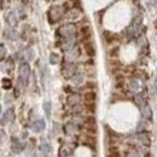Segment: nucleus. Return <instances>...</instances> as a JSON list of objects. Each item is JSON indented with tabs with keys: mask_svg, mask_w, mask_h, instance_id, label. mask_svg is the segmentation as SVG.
Returning a JSON list of instances; mask_svg holds the SVG:
<instances>
[{
	"mask_svg": "<svg viewBox=\"0 0 157 157\" xmlns=\"http://www.w3.org/2000/svg\"><path fill=\"white\" fill-rule=\"evenodd\" d=\"M67 103L69 106H75V105H78L80 103V95L76 94V93H73V94H70L68 99H67Z\"/></svg>",
	"mask_w": 157,
	"mask_h": 157,
	"instance_id": "nucleus-9",
	"label": "nucleus"
},
{
	"mask_svg": "<svg viewBox=\"0 0 157 157\" xmlns=\"http://www.w3.org/2000/svg\"><path fill=\"white\" fill-rule=\"evenodd\" d=\"M110 151H111V152H110V156H120V154L117 152L119 150L116 149V148H111Z\"/></svg>",
	"mask_w": 157,
	"mask_h": 157,
	"instance_id": "nucleus-30",
	"label": "nucleus"
},
{
	"mask_svg": "<svg viewBox=\"0 0 157 157\" xmlns=\"http://www.w3.org/2000/svg\"><path fill=\"white\" fill-rule=\"evenodd\" d=\"M81 35H82V38L86 40V39H89L91 38V27L89 26H83L80 30Z\"/></svg>",
	"mask_w": 157,
	"mask_h": 157,
	"instance_id": "nucleus-16",
	"label": "nucleus"
},
{
	"mask_svg": "<svg viewBox=\"0 0 157 157\" xmlns=\"http://www.w3.org/2000/svg\"><path fill=\"white\" fill-rule=\"evenodd\" d=\"M73 81H74V83H75V85H80V83H82V81H83L82 75H75L74 79H73Z\"/></svg>",
	"mask_w": 157,
	"mask_h": 157,
	"instance_id": "nucleus-25",
	"label": "nucleus"
},
{
	"mask_svg": "<svg viewBox=\"0 0 157 157\" xmlns=\"http://www.w3.org/2000/svg\"><path fill=\"white\" fill-rule=\"evenodd\" d=\"M119 52H120V47H115V48H113L110 51V56H111V57H117Z\"/></svg>",
	"mask_w": 157,
	"mask_h": 157,
	"instance_id": "nucleus-27",
	"label": "nucleus"
},
{
	"mask_svg": "<svg viewBox=\"0 0 157 157\" xmlns=\"http://www.w3.org/2000/svg\"><path fill=\"white\" fill-rule=\"evenodd\" d=\"M64 9H75V7H79V0H68L64 5Z\"/></svg>",
	"mask_w": 157,
	"mask_h": 157,
	"instance_id": "nucleus-18",
	"label": "nucleus"
},
{
	"mask_svg": "<svg viewBox=\"0 0 157 157\" xmlns=\"http://www.w3.org/2000/svg\"><path fill=\"white\" fill-rule=\"evenodd\" d=\"M27 53H28V59L32 60V59L34 58V51H33L32 48H28V50H27Z\"/></svg>",
	"mask_w": 157,
	"mask_h": 157,
	"instance_id": "nucleus-28",
	"label": "nucleus"
},
{
	"mask_svg": "<svg viewBox=\"0 0 157 157\" xmlns=\"http://www.w3.org/2000/svg\"><path fill=\"white\" fill-rule=\"evenodd\" d=\"M15 120V111L13 109H7L4 113V117L1 119V125H5L6 122H12Z\"/></svg>",
	"mask_w": 157,
	"mask_h": 157,
	"instance_id": "nucleus-6",
	"label": "nucleus"
},
{
	"mask_svg": "<svg viewBox=\"0 0 157 157\" xmlns=\"http://www.w3.org/2000/svg\"><path fill=\"white\" fill-rule=\"evenodd\" d=\"M0 114H1V106H0Z\"/></svg>",
	"mask_w": 157,
	"mask_h": 157,
	"instance_id": "nucleus-35",
	"label": "nucleus"
},
{
	"mask_svg": "<svg viewBox=\"0 0 157 157\" xmlns=\"http://www.w3.org/2000/svg\"><path fill=\"white\" fill-rule=\"evenodd\" d=\"M76 32V28H75L74 24H65V26H62L58 30V34L62 35V36H68V35H72L75 34Z\"/></svg>",
	"mask_w": 157,
	"mask_h": 157,
	"instance_id": "nucleus-3",
	"label": "nucleus"
},
{
	"mask_svg": "<svg viewBox=\"0 0 157 157\" xmlns=\"http://www.w3.org/2000/svg\"><path fill=\"white\" fill-rule=\"evenodd\" d=\"M73 111H74V114H80L81 111H82V108H81V106L78 104V105H75V106H74Z\"/></svg>",
	"mask_w": 157,
	"mask_h": 157,
	"instance_id": "nucleus-29",
	"label": "nucleus"
},
{
	"mask_svg": "<svg viewBox=\"0 0 157 157\" xmlns=\"http://www.w3.org/2000/svg\"><path fill=\"white\" fill-rule=\"evenodd\" d=\"M141 23H143V18H141L140 16H138V17H135L134 19H133V23H132V27H131V29L133 30V34L134 33H136L138 32V29L140 28V26H141Z\"/></svg>",
	"mask_w": 157,
	"mask_h": 157,
	"instance_id": "nucleus-13",
	"label": "nucleus"
},
{
	"mask_svg": "<svg viewBox=\"0 0 157 157\" xmlns=\"http://www.w3.org/2000/svg\"><path fill=\"white\" fill-rule=\"evenodd\" d=\"M29 74H30V67H29V64H28V63H21V65H19V78H18L19 86H22L23 83L27 85Z\"/></svg>",
	"mask_w": 157,
	"mask_h": 157,
	"instance_id": "nucleus-2",
	"label": "nucleus"
},
{
	"mask_svg": "<svg viewBox=\"0 0 157 157\" xmlns=\"http://www.w3.org/2000/svg\"><path fill=\"white\" fill-rule=\"evenodd\" d=\"M45 127H46V123H45L44 120H36L35 122L33 123L32 128L34 132H36V133H40V132H42L45 129Z\"/></svg>",
	"mask_w": 157,
	"mask_h": 157,
	"instance_id": "nucleus-7",
	"label": "nucleus"
},
{
	"mask_svg": "<svg viewBox=\"0 0 157 157\" xmlns=\"http://www.w3.org/2000/svg\"><path fill=\"white\" fill-rule=\"evenodd\" d=\"M69 155H72V150H70L68 146H62V148H60L59 156H69Z\"/></svg>",
	"mask_w": 157,
	"mask_h": 157,
	"instance_id": "nucleus-21",
	"label": "nucleus"
},
{
	"mask_svg": "<svg viewBox=\"0 0 157 157\" xmlns=\"http://www.w3.org/2000/svg\"><path fill=\"white\" fill-rule=\"evenodd\" d=\"M87 87H89V88H93V87H95V85H93V82H88Z\"/></svg>",
	"mask_w": 157,
	"mask_h": 157,
	"instance_id": "nucleus-32",
	"label": "nucleus"
},
{
	"mask_svg": "<svg viewBox=\"0 0 157 157\" xmlns=\"http://www.w3.org/2000/svg\"><path fill=\"white\" fill-rule=\"evenodd\" d=\"M131 89H133V91H138V89H139V82H138V80H132V81H131Z\"/></svg>",
	"mask_w": 157,
	"mask_h": 157,
	"instance_id": "nucleus-24",
	"label": "nucleus"
},
{
	"mask_svg": "<svg viewBox=\"0 0 157 157\" xmlns=\"http://www.w3.org/2000/svg\"><path fill=\"white\" fill-rule=\"evenodd\" d=\"M3 86H4V88H5V89H10V88L12 87V85H11V80L7 79V78L3 79Z\"/></svg>",
	"mask_w": 157,
	"mask_h": 157,
	"instance_id": "nucleus-23",
	"label": "nucleus"
},
{
	"mask_svg": "<svg viewBox=\"0 0 157 157\" xmlns=\"http://www.w3.org/2000/svg\"><path fill=\"white\" fill-rule=\"evenodd\" d=\"M138 139L143 143L144 145H146V146H149L150 145V136H149V134L148 133H145V132H140V133L138 134Z\"/></svg>",
	"mask_w": 157,
	"mask_h": 157,
	"instance_id": "nucleus-14",
	"label": "nucleus"
},
{
	"mask_svg": "<svg viewBox=\"0 0 157 157\" xmlns=\"http://www.w3.org/2000/svg\"><path fill=\"white\" fill-rule=\"evenodd\" d=\"M6 21H7V23H9V26L16 27L17 24H18V18H17L16 12H13V11L10 12L9 16H7V18H6Z\"/></svg>",
	"mask_w": 157,
	"mask_h": 157,
	"instance_id": "nucleus-8",
	"label": "nucleus"
},
{
	"mask_svg": "<svg viewBox=\"0 0 157 157\" xmlns=\"http://www.w3.org/2000/svg\"><path fill=\"white\" fill-rule=\"evenodd\" d=\"M104 38H105V40H106L108 42H111V41L114 40V35L111 34L110 32H105V33H104Z\"/></svg>",
	"mask_w": 157,
	"mask_h": 157,
	"instance_id": "nucleus-26",
	"label": "nucleus"
},
{
	"mask_svg": "<svg viewBox=\"0 0 157 157\" xmlns=\"http://www.w3.org/2000/svg\"><path fill=\"white\" fill-rule=\"evenodd\" d=\"M75 73H76V64H74V63H69L65 65V68L63 69V75H64V78L65 79H70V78H73Z\"/></svg>",
	"mask_w": 157,
	"mask_h": 157,
	"instance_id": "nucleus-4",
	"label": "nucleus"
},
{
	"mask_svg": "<svg viewBox=\"0 0 157 157\" xmlns=\"http://www.w3.org/2000/svg\"><path fill=\"white\" fill-rule=\"evenodd\" d=\"M83 48H85L86 54H88L89 57H93V56L95 54V50H94V46L92 45V42L86 41V42L83 44Z\"/></svg>",
	"mask_w": 157,
	"mask_h": 157,
	"instance_id": "nucleus-12",
	"label": "nucleus"
},
{
	"mask_svg": "<svg viewBox=\"0 0 157 157\" xmlns=\"http://www.w3.org/2000/svg\"><path fill=\"white\" fill-rule=\"evenodd\" d=\"M40 151H41V154L44 155V156H48L52 152V146H51V144L50 143H42L41 145H40Z\"/></svg>",
	"mask_w": 157,
	"mask_h": 157,
	"instance_id": "nucleus-11",
	"label": "nucleus"
},
{
	"mask_svg": "<svg viewBox=\"0 0 157 157\" xmlns=\"http://www.w3.org/2000/svg\"><path fill=\"white\" fill-rule=\"evenodd\" d=\"M59 62V56L57 53H51V56H50V63L51 64H58Z\"/></svg>",
	"mask_w": 157,
	"mask_h": 157,
	"instance_id": "nucleus-22",
	"label": "nucleus"
},
{
	"mask_svg": "<svg viewBox=\"0 0 157 157\" xmlns=\"http://www.w3.org/2000/svg\"><path fill=\"white\" fill-rule=\"evenodd\" d=\"M157 93V79L155 80L154 82V87H152V94H156Z\"/></svg>",
	"mask_w": 157,
	"mask_h": 157,
	"instance_id": "nucleus-31",
	"label": "nucleus"
},
{
	"mask_svg": "<svg viewBox=\"0 0 157 157\" xmlns=\"http://www.w3.org/2000/svg\"><path fill=\"white\" fill-rule=\"evenodd\" d=\"M155 26H156V28H157V19H156V21H155Z\"/></svg>",
	"mask_w": 157,
	"mask_h": 157,
	"instance_id": "nucleus-34",
	"label": "nucleus"
},
{
	"mask_svg": "<svg viewBox=\"0 0 157 157\" xmlns=\"http://www.w3.org/2000/svg\"><path fill=\"white\" fill-rule=\"evenodd\" d=\"M44 111H45V114H46L47 119L51 117V103H50V102H45L44 103Z\"/></svg>",
	"mask_w": 157,
	"mask_h": 157,
	"instance_id": "nucleus-19",
	"label": "nucleus"
},
{
	"mask_svg": "<svg viewBox=\"0 0 157 157\" xmlns=\"http://www.w3.org/2000/svg\"><path fill=\"white\" fill-rule=\"evenodd\" d=\"M64 12H65L64 6H52L51 9H50V11H48L50 22H51V23L58 22L59 19L62 18V16L64 15Z\"/></svg>",
	"mask_w": 157,
	"mask_h": 157,
	"instance_id": "nucleus-1",
	"label": "nucleus"
},
{
	"mask_svg": "<svg viewBox=\"0 0 157 157\" xmlns=\"http://www.w3.org/2000/svg\"><path fill=\"white\" fill-rule=\"evenodd\" d=\"M6 54H7L6 47H5L3 44H0V60H4L5 58H6Z\"/></svg>",
	"mask_w": 157,
	"mask_h": 157,
	"instance_id": "nucleus-20",
	"label": "nucleus"
},
{
	"mask_svg": "<svg viewBox=\"0 0 157 157\" xmlns=\"http://www.w3.org/2000/svg\"><path fill=\"white\" fill-rule=\"evenodd\" d=\"M80 51H79V48H72V50H68V53L67 56H65V59L67 60H74V59H76L79 57V54Z\"/></svg>",
	"mask_w": 157,
	"mask_h": 157,
	"instance_id": "nucleus-10",
	"label": "nucleus"
},
{
	"mask_svg": "<svg viewBox=\"0 0 157 157\" xmlns=\"http://www.w3.org/2000/svg\"><path fill=\"white\" fill-rule=\"evenodd\" d=\"M75 42H76V38H75V35L74 34L68 35V36H65V39H64V46H63V48L67 50V51H68V50H72L74 47Z\"/></svg>",
	"mask_w": 157,
	"mask_h": 157,
	"instance_id": "nucleus-5",
	"label": "nucleus"
},
{
	"mask_svg": "<svg viewBox=\"0 0 157 157\" xmlns=\"http://www.w3.org/2000/svg\"><path fill=\"white\" fill-rule=\"evenodd\" d=\"M83 98L86 100V103H91V102H94L95 98H97V94H95L94 91H87V92L85 93Z\"/></svg>",
	"mask_w": 157,
	"mask_h": 157,
	"instance_id": "nucleus-15",
	"label": "nucleus"
},
{
	"mask_svg": "<svg viewBox=\"0 0 157 157\" xmlns=\"http://www.w3.org/2000/svg\"><path fill=\"white\" fill-rule=\"evenodd\" d=\"M143 116L146 119V120H151L152 119V110L149 105H145L144 109H143Z\"/></svg>",
	"mask_w": 157,
	"mask_h": 157,
	"instance_id": "nucleus-17",
	"label": "nucleus"
},
{
	"mask_svg": "<svg viewBox=\"0 0 157 157\" xmlns=\"http://www.w3.org/2000/svg\"><path fill=\"white\" fill-rule=\"evenodd\" d=\"M144 127H145V125H144V123H140V125L138 126V131H140L141 128H144Z\"/></svg>",
	"mask_w": 157,
	"mask_h": 157,
	"instance_id": "nucleus-33",
	"label": "nucleus"
}]
</instances>
